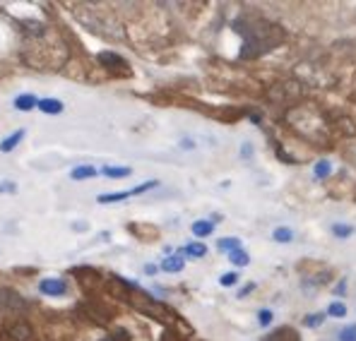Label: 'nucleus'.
Here are the masks:
<instances>
[{"label": "nucleus", "mask_w": 356, "mask_h": 341, "mask_svg": "<svg viewBox=\"0 0 356 341\" xmlns=\"http://www.w3.org/2000/svg\"><path fill=\"white\" fill-rule=\"evenodd\" d=\"M286 123L289 128L294 130L298 138L308 140V142H327L330 138V130L327 123L316 108L311 106H294L286 111Z\"/></svg>", "instance_id": "f257e3e1"}, {"label": "nucleus", "mask_w": 356, "mask_h": 341, "mask_svg": "<svg viewBox=\"0 0 356 341\" xmlns=\"http://www.w3.org/2000/svg\"><path fill=\"white\" fill-rule=\"evenodd\" d=\"M243 31V51H241V56L243 58H258L267 53V51H272L277 44H280L282 39H284V34H282L280 27H275V24H253V27L248 29H241Z\"/></svg>", "instance_id": "f03ea898"}, {"label": "nucleus", "mask_w": 356, "mask_h": 341, "mask_svg": "<svg viewBox=\"0 0 356 341\" xmlns=\"http://www.w3.org/2000/svg\"><path fill=\"white\" fill-rule=\"evenodd\" d=\"M128 303L135 308V310H140V313L149 315V317H156V319H166V317H169V315H171L169 308H164L159 301H154V298H152L149 293L140 291L138 286H135L133 291H130Z\"/></svg>", "instance_id": "7ed1b4c3"}, {"label": "nucleus", "mask_w": 356, "mask_h": 341, "mask_svg": "<svg viewBox=\"0 0 356 341\" xmlns=\"http://www.w3.org/2000/svg\"><path fill=\"white\" fill-rule=\"evenodd\" d=\"M97 60H99V65L106 67L113 75H130L128 60H125L123 56H118L116 51H102V53L97 56Z\"/></svg>", "instance_id": "20e7f679"}, {"label": "nucleus", "mask_w": 356, "mask_h": 341, "mask_svg": "<svg viewBox=\"0 0 356 341\" xmlns=\"http://www.w3.org/2000/svg\"><path fill=\"white\" fill-rule=\"evenodd\" d=\"M27 308L24 298L19 296L15 288H8V286H0V310L3 313H19Z\"/></svg>", "instance_id": "39448f33"}, {"label": "nucleus", "mask_w": 356, "mask_h": 341, "mask_svg": "<svg viewBox=\"0 0 356 341\" xmlns=\"http://www.w3.org/2000/svg\"><path fill=\"white\" fill-rule=\"evenodd\" d=\"M39 291L44 296H65L67 293V281L58 279V276H49V279L39 281Z\"/></svg>", "instance_id": "423d86ee"}, {"label": "nucleus", "mask_w": 356, "mask_h": 341, "mask_svg": "<svg viewBox=\"0 0 356 341\" xmlns=\"http://www.w3.org/2000/svg\"><path fill=\"white\" fill-rule=\"evenodd\" d=\"M108 293H111L113 298H118V301H128V296H130V291H133V284L130 281H125V279H120V276H111L108 279Z\"/></svg>", "instance_id": "0eeeda50"}, {"label": "nucleus", "mask_w": 356, "mask_h": 341, "mask_svg": "<svg viewBox=\"0 0 356 341\" xmlns=\"http://www.w3.org/2000/svg\"><path fill=\"white\" fill-rule=\"evenodd\" d=\"M8 334L13 341H31V337H34V327H31L27 319H19V322L10 324Z\"/></svg>", "instance_id": "6e6552de"}, {"label": "nucleus", "mask_w": 356, "mask_h": 341, "mask_svg": "<svg viewBox=\"0 0 356 341\" xmlns=\"http://www.w3.org/2000/svg\"><path fill=\"white\" fill-rule=\"evenodd\" d=\"M36 108H39L41 113L58 115V113H63V101H58V99H39V101H36Z\"/></svg>", "instance_id": "1a4fd4ad"}, {"label": "nucleus", "mask_w": 356, "mask_h": 341, "mask_svg": "<svg viewBox=\"0 0 356 341\" xmlns=\"http://www.w3.org/2000/svg\"><path fill=\"white\" fill-rule=\"evenodd\" d=\"M265 341H301V337L296 334L294 327H280L270 337H265Z\"/></svg>", "instance_id": "9d476101"}, {"label": "nucleus", "mask_w": 356, "mask_h": 341, "mask_svg": "<svg viewBox=\"0 0 356 341\" xmlns=\"http://www.w3.org/2000/svg\"><path fill=\"white\" fill-rule=\"evenodd\" d=\"M22 140H24V130H15L13 135H8V138L0 142V151H3V154H8V151H13L15 147L22 142Z\"/></svg>", "instance_id": "9b49d317"}, {"label": "nucleus", "mask_w": 356, "mask_h": 341, "mask_svg": "<svg viewBox=\"0 0 356 341\" xmlns=\"http://www.w3.org/2000/svg\"><path fill=\"white\" fill-rule=\"evenodd\" d=\"M133 197V190H120V192H106V195H99V204H113V202H123V199Z\"/></svg>", "instance_id": "f8f14e48"}, {"label": "nucleus", "mask_w": 356, "mask_h": 341, "mask_svg": "<svg viewBox=\"0 0 356 341\" xmlns=\"http://www.w3.org/2000/svg\"><path fill=\"white\" fill-rule=\"evenodd\" d=\"M97 173H99L97 166H75L70 171V178L72 181H87V178H94Z\"/></svg>", "instance_id": "ddd939ff"}, {"label": "nucleus", "mask_w": 356, "mask_h": 341, "mask_svg": "<svg viewBox=\"0 0 356 341\" xmlns=\"http://www.w3.org/2000/svg\"><path fill=\"white\" fill-rule=\"evenodd\" d=\"M183 267H186V262H183V257H178V255L164 257V262H161V269L169 272V274H174V272H181Z\"/></svg>", "instance_id": "4468645a"}, {"label": "nucleus", "mask_w": 356, "mask_h": 341, "mask_svg": "<svg viewBox=\"0 0 356 341\" xmlns=\"http://www.w3.org/2000/svg\"><path fill=\"white\" fill-rule=\"evenodd\" d=\"M36 101H39V99L31 97V94H19V97L15 99V108H17V111H31V108H36Z\"/></svg>", "instance_id": "2eb2a0df"}, {"label": "nucleus", "mask_w": 356, "mask_h": 341, "mask_svg": "<svg viewBox=\"0 0 356 341\" xmlns=\"http://www.w3.org/2000/svg\"><path fill=\"white\" fill-rule=\"evenodd\" d=\"M133 233H143V240H152L159 235V231H156L154 226H147V224H130L128 226Z\"/></svg>", "instance_id": "dca6fc26"}, {"label": "nucleus", "mask_w": 356, "mask_h": 341, "mask_svg": "<svg viewBox=\"0 0 356 341\" xmlns=\"http://www.w3.org/2000/svg\"><path fill=\"white\" fill-rule=\"evenodd\" d=\"M193 235H197V238H205V235H212V231H214V222H195L193 224Z\"/></svg>", "instance_id": "f3484780"}, {"label": "nucleus", "mask_w": 356, "mask_h": 341, "mask_svg": "<svg viewBox=\"0 0 356 341\" xmlns=\"http://www.w3.org/2000/svg\"><path fill=\"white\" fill-rule=\"evenodd\" d=\"M229 260H232V265H236V267H248L250 265V255L245 253L243 248L232 250V253H229Z\"/></svg>", "instance_id": "a211bd4d"}, {"label": "nucleus", "mask_w": 356, "mask_h": 341, "mask_svg": "<svg viewBox=\"0 0 356 341\" xmlns=\"http://www.w3.org/2000/svg\"><path fill=\"white\" fill-rule=\"evenodd\" d=\"M272 238H275L277 243H291V240H294V231L286 228V226H280V228L272 231Z\"/></svg>", "instance_id": "6ab92c4d"}, {"label": "nucleus", "mask_w": 356, "mask_h": 341, "mask_svg": "<svg viewBox=\"0 0 356 341\" xmlns=\"http://www.w3.org/2000/svg\"><path fill=\"white\" fill-rule=\"evenodd\" d=\"M102 173L106 178H128L133 171H130L128 166H106V169H104Z\"/></svg>", "instance_id": "aec40b11"}, {"label": "nucleus", "mask_w": 356, "mask_h": 341, "mask_svg": "<svg viewBox=\"0 0 356 341\" xmlns=\"http://www.w3.org/2000/svg\"><path fill=\"white\" fill-rule=\"evenodd\" d=\"M188 257H205L207 255V245L205 243H191V245H186V250H183Z\"/></svg>", "instance_id": "412c9836"}, {"label": "nucleus", "mask_w": 356, "mask_h": 341, "mask_svg": "<svg viewBox=\"0 0 356 341\" xmlns=\"http://www.w3.org/2000/svg\"><path fill=\"white\" fill-rule=\"evenodd\" d=\"M313 173H316V178L318 181H325V178L330 176V173H332V164H330V161H318L316 164V169H313Z\"/></svg>", "instance_id": "4be33fe9"}, {"label": "nucleus", "mask_w": 356, "mask_h": 341, "mask_svg": "<svg viewBox=\"0 0 356 341\" xmlns=\"http://www.w3.org/2000/svg\"><path fill=\"white\" fill-rule=\"evenodd\" d=\"M330 317H347V306L344 303H339V301H334V303H330L327 306V313Z\"/></svg>", "instance_id": "5701e85b"}, {"label": "nucleus", "mask_w": 356, "mask_h": 341, "mask_svg": "<svg viewBox=\"0 0 356 341\" xmlns=\"http://www.w3.org/2000/svg\"><path fill=\"white\" fill-rule=\"evenodd\" d=\"M325 317H327L325 313H311L306 319H303V324H306V327H321V324L325 322Z\"/></svg>", "instance_id": "b1692460"}, {"label": "nucleus", "mask_w": 356, "mask_h": 341, "mask_svg": "<svg viewBox=\"0 0 356 341\" xmlns=\"http://www.w3.org/2000/svg\"><path fill=\"white\" fill-rule=\"evenodd\" d=\"M332 233L337 235V238H349V235L354 233V226H347V224H334Z\"/></svg>", "instance_id": "393cba45"}, {"label": "nucleus", "mask_w": 356, "mask_h": 341, "mask_svg": "<svg viewBox=\"0 0 356 341\" xmlns=\"http://www.w3.org/2000/svg\"><path fill=\"white\" fill-rule=\"evenodd\" d=\"M217 245H219V250H227V253H232V250L241 248V240L238 238H222Z\"/></svg>", "instance_id": "a878e982"}, {"label": "nucleus", "mask_w": 356, "mask_h": 341, "mask_svg": "<svg viewBox=\"0 0 356 341\" xmlns=\"http://www.w3.org/2000/svg\"><path fill=\"white\" fill-rule=\"evenodd\" d=\"M219 284H222V286H234V284H238V274H236V272H227V274L219 276Z\"/></svg>", "instance_id": "bb28decb"}, {"label": "nucleus", "mask_w": 356, "mask_h": 341, "mask_svg": "<svg viewBox=\"0 0 356 341\" xmlns=\"http://www.w3.org/2000/svg\"><path fill=\"white\" fill-rule=\"evenodd\" d=\"M258 322H260V327H270V322H272V310H267V308H263V310L258 313Z\"/></svg>", "instance_id": "cd10ccee"}, {"label": "nucleus", "mask_w": 356, "mask_h": 341, "mask_svg": "<svg viewBox=\"0 0 356 341\" xmlns=\"http://www.w3.org/2000/svg\"><path fill=\"white\" fill-rule=\"evenodd\" d=\"M339 341H356V324L352 327L342 329V334H339Z\"/></svg>", "instance_id": "c85d7f7f"}, {"label": "nucleus", "mask_w": 356, "mask_h": 341, "mask_svg": "<svg viewBox=\"0 0 356 341\" xmlns=\"http://www.w3.org/2000/svg\"><path fill=\"white\" fill-rule=\"evenodd\" d=\"M253 288H255V284H248V286H243V288H241V293H238V298L248 296V293H250V291H253Z\"/></svg>", "instance_id": "c756f323"}, {"label": "nucleus", "mask_w": 356, "mask_h": 341, "mask_svg": "<svg viewBox=\"0 0 356 341\" xmlns=\"http://www.w3.org/2000/svg\"><path fill=\"white\" fill-rule=\"evenodd\" d=\"M241 154H243V156H250V154H253V147L245 142V144H243V149H241Z\"/></svg>", "instance_id": "7c9ffc66"}, {"label": "nucleus", "mask_w": 356, "mask_h": 341, "mask_svg": "<svg viewBox=\"0 0 356 341\" xmlns=\"http://www.w3.org/2000/svg\"><path fill=\"white\" fill-rule=\"evenodd\" d=\"M156 272H159V267H156V265H147V267H145V274H156Z\"/></svg>", "instance_id": "2f4dec72"}, {"label": "nucleus", "mask_w": 356, "mask_h": 341, "mask_svg": "<svg viewBox=\"0 0 356 341\" xmlns=\"http://www.w3.org/2000/svg\"><path fill=\"white\" fill-rule=\"evenodd\" d=\"M10 190H15V185H10V183L8 185H0V192H10Z\"/></svg>", "instance_id": "473e14b6"}, {"label": "nucleus", "mask_w": 356, "mask_h": 341, "mask_svg": "<svg viewBox=\"0 0 356 341\" xmlns=\"http://www.w3.org/2000/svg\"><path fill=\"white\" fill-rule=\"evenodd\" d=\"M72 228H75V231H85L87 224H72Z\"/></svg>", "instance_id": "72a5a7b5"}, {"label": "nucleus", "mask_w": 356, "mask_h": 341, "mask_svg": "<svg viewBox=\"0 0 356 341\" xmlns=\"http://www.w3.org/2000/svg\"><path fill=\"white\" fill-rule=\"evenodd\" d=\"M349 154H352V159H354V164H356V144L352 147V149H349Z\"/></svg>", "instance_id": "f704fd0d"}]
</instances>
